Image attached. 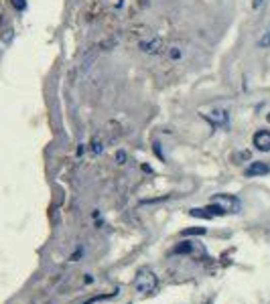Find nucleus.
<instances>
[{
  "label": "nucleus",
  "instance_id": "obj_1",
  "mask_svg": "<svg viewBox=\"0 0 270 304\" xmlns=\"http://www.w3.org/2000/svg\"><path fill=\"white\" fill-rule=\"evenodd\" d=\"M158 286L156 274L151 268H140L136 272V278H134V290L138 294H153Z\"/></svg>",
  "mask_w": 270,
  "mask_h": 304
},
{
  "label": "nucleus",
  "instance_id": "obj_2",
  "mask_svg": "<svg viewBox=\"0 0 270 304\" xmlns=\"http://www.w3.org/2000/svg\"><path fill=\"white\" fill-rule=\"evenodd\" d=\"M212 203H215L217 207H222L226 213H236L240 209V201L234 195H215L212 199Z\"/></svg>",
  "mask_w": 270,
  "mask_h": 304
},
{
  "label": "nucleus",
  "instance_id": "obj_3",
  "mask_svg": "<svg viewBox=\"0 0 270 304\" xmlns=\"http://www.w3.org/2000/svg\"><path fill=\"white\" fill-rule=\"evenodd\" d=\"M140 49L144 51V53H149V55H158L163 51V41L156 39V37H149V39L140 41Z\"/></svg>",
  "mask_w": 270,
  "mask_h": 304
},
{
  "label": "nucleus",
  "instance_id": "obj_4",
  "mask_svg": "<svg viewBox=\"0 0 270 304\" xmlns=\"http://www.w3.org/2000/svg\"><path fill=\"white\" fill-rule=\"evenodd\" d=\"M203 118H207L213 126H228V112L226 110H212V112H203Z\"/></svg>",
  "mask_w": 270,
  "mask_h": 304
},
{
  "label": "nucleus",
  "instance_id": "obj_5",
  "mask_svg": "<svg viewBox=\"0 0 270 304\" xmlns=\"http://www.w3.org/2000/svg\"><path fill=\"white\" fill-rule=\"evenodd\" d=\"M254 146L260 152H268L270 150V132L268 130H260L254 134Z\"/></svg>",
  "mask_w": 270,
  "mask_h": 304
},
{
  "label": "nucleus",
  "instance_id": "obj_6",
  "mask_svg": "<svg viewBox=\"0 0 270 304\" xmlns=\"http://www.w3.org/2000/svg\"><path fill=\"white\" fill-rule=\"evenodd\" d=\"M268 172H270V167L266 162H252L250 167L244 171L246 176H262V174H268Z\"/></svg>",
  "mask_w": 270,
  "mask_h": 304
},
{
  "label": "nucleus",
  "instance_id": "obj_7",
  "mask_svg": "<svg viewBox=\"0 0 270 304\" xmlns=\"http://www.w3.org/2000/svg\"><path fill=\"white\" fill-rule=\"evenodd\" d=\"M193 247H195L193 242H181L179 246L173 247V253H175V256H181V253H191Z\"/></svg>",
  "mask_w": 270,
  "mask_h": 304
},
{
  "label": "nucleus",
  "instance_id": "obj_8",
  "mask_svg": "<svg viewBox=\"0 0 270 304\" xmlns=\"http://www.w3.org/2000/svg\"><path fill=\"white\" fill-rule=\"evenodd\" d=\"M189 215L191 217H199V219H213L205 209H189Z\"/></svg>",
  "mask_w": 270,
  "mask_h": 304
},
{
  "label": "nucleus",
  "instance_id": "obj_9",
  "mask_svg": "<svg viewBox=\"0 0 270 304\" xmlns=\"http://www.w3.org/2000/svg\"><path fill=\"white\" fill-rule=\"evenodd\" d=\"M207 233L205 227H189V229H183V235H203Z\"/></svg>",
  "mask_w": 270,
  "mask_h": 304
},
{
  "label": "nucleus",
  "instance_id": "obj_10",
  "mask_svg": "<svg viewBox=\"0 0 270 304\" xmlns=\"http://www.w3.org/2000/svg\"><path fill=\"white\" fill-rule=\"evenodd\" d=\"M258 45H260V47H268V45H270V27L264 31V35H262V39L258 41Z\"/></svg>",
  "mask_w": 270,
  "mask_h": 304
},
{
  "label": "nucleus",
  "instance_id": "obj_11",
  "mask_svg": "<svg viewBox=\"0 0 270 304\" xmlns=\"http://www.w3.org/2000/svg\"><path fill=\"white\" fill-rule=\"evenodd\" d=\"M118 164H122V160H126V154H124V152H118Z\"/></svg>",
  "mask_w": 270,
  "mask_h": 304
},
{
  "label": "nucleus",
  "instance_id": "obj_12",
  "mask_svg": "<svg viewBox=\"0 0 270 304\" xmlns=\"http://www.w3.org/2000/svg\"><path fill=\"white\" fill-rule=\"evenodd\" d=\"M12 2H15V6H17V8H22V6H24L22 0H12Z\"/></svg>",
  "mask_w": 270,
  "mask_h": 304
},
{
  "label": "nucleus",
  "instance_id": "obj_13",
  "mask_svg": "<svg viewBox=\"0 0 270 304\" xmlns=\"http://www.w3.org/2000/svg\"><path fill=\"white\" fill-rule=\"evenodd\" d=\"M262 2H264V0H254L252 6H254V8H258V6H262Z\"/></svg>",
  "mask_w": 270,
  "mask_h": 304
},
{
  "label": "nucleus",
  "instance_id": "obj_14",
  "mask_svg": "<svg viewBox=\"0 0 270 304\" xmlns=\"http://www.w3.org/2000/svg\"><path fill=\"white\" fill-rule=\"evenodd\" d=\"M266 120H268V122H270V114H268V116H266Z\"/></svg>",
  "mask_w": 270,
  "mask_h": 304
}]
</instances>
